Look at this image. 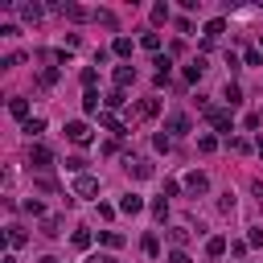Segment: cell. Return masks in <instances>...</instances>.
<instances>
[{"label":"cell","mask_w":263,"mask_h":263,"mask_svg":"<svg viewBox=\"0 0 263 263\" xmlns=\"http://www.w3.org/2000/svg\"><path fill=\"white\" fill-rule=\"evenodd\" d=\"M9 111H13L17 119H29V99H21V95H17V99H9Z\"/></svg>","instance_id":"9c48e42d"},{"label":"cell","mask_w":263,"mask_h":263,"mask_svg":"<svg viewBox=\"0 0 263 263\" xmlns=\"http://www.w3.org/2000/svg\"><path fill=\"white\" fill-rule=\"evenodd\" d=\"M21 17H25V21H37L41 9H37V5H21Z\"/></svg>","instance_id":"83f0119b"},{"label":"cell","mask_w":263,"mask_h":263,"mask_svg":"<svg viewBox=\"0 0 263 263\" xmlns=\"http://www.w3.org/2000/svg\"><path fill=\"white\" fill-rule=\"evenodd\" d=\"M66 140H70V144H91V127L82 119H70V123H66Z\"/></svg>","instance_id":"7a4b0ae2"},{"label":"cell","mask_w":263,"mask_h":263,"mask_svg":"<svg viewBox=\"0 0 263 263\" xmlns=\"http://www.w3.org/2000/svg\"><path fill=\"white\" fill-rule=\"evenodd\" d=\"M0 263H17V259H13V255H5V259H0Z\"/></svg>","instance_id":"e575fe53"},{"label":"cell","mask_w":263,"mask_h":263,"mask_svg":"<svg viewBox=\"0 0 263 263\" xmlns=\"http://www.w3.org/2000/svg\"><path fill=\"white\" fill-rule=\"evenodd\" d=\"M140 46H144L148 54H156V50H160V33H144V37H140Z\"/></svg>","instance_id":"d6986e66"},{"label":"cell","mask_w":263,"mask_h":263,"mask_svg":"<svg viewBox=\"0 0 263 263\" xmlns=\"http://www.w3.org/2000/svg\"><path fill=\"white\" fill-rule=\"evenodd\" d=\"M214 148H218V140H214V136H202V140H197V152H206V156H210Z\"/></svg>","instance_id":"d4e9b609"},{"label":"cell","mask_w":263,"mask_h":263,"mask_svg":"<svg viewBox=\"0 0 263 263\" xmlns=\"http://www.w3.org/2000/svg\"><path fill=\"white\" fill-rule=\"evenodd\" d=\"M25 243H29L25 230H21V226H9V247H25Z\"/></svg>","instance_id":"2e32d148"},{"label":"cell","mask_w":263,"mask_h":263,"mask_svg":"<svg viewBox=\"0 0 263 263\" xmlns=\"http://www.w3.org/2000/svg\"><path fill=\"white\" fill-rule=\"evenodd\" d=\"M58 82V70H41V86H54Z\"/></svg>","instance_id":"1f68e13d"},{"label":"cell","mask_w":263,"mask_h":263,"mask_svg":"<svg viewBox=\"0 0 263 263\" xmlns=\"http://www.w3.org/2000/svg\"><path fill=\"white\" fill-rule=\"evenodd\" d=\"M127 82H136V70H132V66H119V70H115V86L123 91Z\"/></svg>","instance_id":"8fae6325"},{"label":"cell","mask_w":263,"mask_h":263,"mask_svg":"<svg viewBox=\"0 0 263 263\" xmlns=\"http://www.w3.org/2000/svg\"><path fill=\"white\" fill-rule=\"evenodd\" d=\"M185 189H189V193H206V189H210L206 173H189V177H185Z\"/></svg>","instance_id":"5b68a950"},{"label":"cell","mask_w":263,"mask_h":263,"mask_svg":"<svg viewBox=\"0 0 263 263\" xmlns=\"http://www.w3.org/2000/svg\"><path fill=\"white\" fill-rule=\"evenodd\" d=\"M152 214L164 218V214H169V202H164V197H156V202H152Z\"/></svg>","instance_id":"4dcf8cb0"},{"label":"cell","mask_w":263,"mask_h":263,"mask_svg":"<svg viewBox=\"0 0 263 263\" xmlns=\"http://www.w3.org/2000/svg\"><path fill=\"white\" fill-rule=\"evenodd\" d=\"M127 169L136 173V177H152V164L148 160H127Z\"/></svg>","instance_id":"e0dca14e"},{"label":"cell","mask_w":263,"mask_h":263,"mask_svg":"<svg viewBox=\"0 0 263 263\" xmlns=\"http://www.w3.org/2000/svg\"><path fill=\"white\" fill-rule=\"evenodd\" d=\"M82 111L86 115H103V111H99V91H86L82 95Z\"/></svg>","instance_id":"ba28073f"},{"label":"cell","mask_w":263,"mask_h":263,"mask_svg":"<svg viewBox=\"0 0 263 263\" xmlns=\"http://www.w3.org/2000/svg\"><path fill=\"white\" fill-rule=\"evenodd\" d=\"M239 103H243V91L230 82V86H226V107H239Z\"/></svg>","instance_id":"44dd1931"},{"label":"cell","mask_w":263,"mask_h":263,"mask_svg":"<svg viewBox=\"0 0 263 263\" xmlns=\"http://www.w3.org/2000/svg\"><path fill=\"white\" fill-rule=\"evenodd\" d=\"M70 243H74L78 251H86V247H91V230H74V239H70Z\"/></svg>","instance_id":"7402d4cb"},{"label":"cell","mask_w":263,"mask_h":263,"mask_svg":"<svg viewBox=\"0 0 263 263\" xmlns=\"http://www.w3.org/2000/svg\"><path fill=\"white\" fill-rule=\"evenodd\" d=\"M95 78H99V70H95V66H86V70H82V86L95 91Z\"/></svg>","instance_id":"484cf974"},{"label":"cell","mask_w":263,"mask_h":263,"mask_svg":"<svg viewBox=\"0 0 263 263\" xmlns=\"http://www.w3.org/2000/svg\"><path fill=\"white\" fill-rule=\"evenodd\" d=\"M169 239H173V243H177V251H181V247L189 243V230H185V226H173V230H169Z\"/></svg>","instance_id":"ac0fdd59"},{"label":"cell","mask_w":263,"mask_h":263,"mask_svg":"<svg viewBox=\"0 0 263 263\" xmlns=\"http://www.w3.org/2000/svg\"><path fill=\"white\" fill-rule=\"evenodd\" d=\"M74 189H78V193H82V197H91V193H99V181H95V177H91V173H82V177H78V181H74Z\"/></svg>","instance_id":"8992f818"},{"label":"cell","mask_w":263,"mask_h":263,"mask_svg":"<svg viewBox=\"0 0 263 263\" xmlns=\"http://www.w3.org/2000/svg\"><path fill=\"white\" fill-rule=\"evenodd\" d=\"M99 123H103V127H111L115 136H123V123H119V119H115L111 111H103V115H99Z\"/></svg>","instance_id":"9a60e30c"},{"label":"cell","mask_w":263,"mask_h":263,"mask_svg":"<svg viewBox=\"0 0 263 263\" xmlns=\"http://www.w3.org/2000/svg\"><path fill=\"white\" fill-rule=\"evenodd\" d=\"M29 164H33V169H54V152L46 144H33L29 148Z\"/></svg>","instance_id":"6da1fadb"},{"label":"cell","mask_w":263,"mask_h":263,"mask_svg":"<svg viewBox=\"0 0 263 263\" xmlns=\"http://www.w3.org/2000/svg\"><path fill=\"white\" fill-rule=\"evenodd\" d=\"M206 115H210V123L222 132V136H230V132H235V123H230V111H222V107H210Z\"/></svg>","instance_id":"3957f363"},{"label":"cell","mask_w":263,"mask_h":263,"mask_svg":"<svg viewBox=\"0 0 263 263\" xmlns=\"http://www.w3.org/2000/svg\"><path fill=\"white\" fill-rule=\"evenodd\" d=\"M115 54L127 58V54H132V41H127V37H115Z\"/></svg>","instance_id":"f546056e"},{"label":"cell","mask_w":263,"mask_h":263,"mask_svg":"<svg viewBox=\"0 0 263 263\" xmlns=\"http://www.w3.org/2000/svg\"><path fill=\"white\" fill-rule=\"evenodd\" d=\"M103 103H107V107H123V91H119V86H115V91H111V95H107V99H103Z\"/></svg>","instance_id":"4316f807"},{"label":"cell","mask_w":263,"mask_h":263,"mask_svg":"<svg viewBox=\"0 0 263 263\" xmlns=\"http://www.w3.org/2000/svg\"><path fill=\"white\" fill-rule=\"evenodd\" d=\"M140 247H144V255H148V259H156V255H160V239H156V235H144V243H140Z\"/></svg>","instance_id":"4fadbf2b"},{"label":"cell","mask_w":263,"mask_h":263,"mask_svg":"<svg viewBox=\"0 0 263 263\" xmlns=\"http://www.w3.org/2000/svg\"><path fill=\"white\" fill-rule=\"evenodd\" d=\"M169 132L173 136H185L189 132V115H169Z\"/></svg>","instance_id":"30bf717a"},{"label":"cell","mask_w":263,"mask_h":263,"mask_svg":"<svg viewBox=\"0 0 263 263\" xmlns=\"http://www.w3.org/2000/svg\"><path fill=\"white\" fill-rule=\"evenodd\" d=\"M41 127H46V119H41V115H33V119H25V132H29V136H37Z\"/></svg>","instance_id":"603a6c76"},{"label":"cell","mask_w":263,"mask_h":263,"mask_svg":"<svg viewBox=\"0 0 263 263\" xmlns=\"http://www.w3.org/2000/svg\"><path fill=\"white\" fill-rule=\"evenodd\" d=\"M119 210H123V214H140V210H144V197H140V193L119 197Z\"/></svg>","instance_id":"277c9868"},{"label":"cell","mask_w":263,"mask_h":263,"mask_svg":"<svg viewBox=\"0 0 263 263\" xmlns=\"http://www.w3.org/2000/svg\"><path fill=\"white\" fill-rule=\"evenodd\" d=\"M99 243H107V247H123V235H119V230H99Z\"/></svg>","instance_id":"7c38bea8"},{"label":"cell","mask_w":263,"mask_h":263,"mask_svg":"<svg viewBox=\"0 0 263 263\" xmlns=\"http://www.w3.org/2000/svg\"><path fill=\"white\" fill-rule=\"evenodd\" d=\"M202 74H206V58H193V62L185 66V78H189V82H197Z\"/></svg>","instance_id":"52a82bcc"},{"label":"cell","mask_w":263,"mask_h":263,"mask_svg":"<svg viewBox=\"0 0 263 263\" xmlns=\"http://www.w3.org/2000/svg\"><path fill=\"white\" fill-rule=\"evenodd\" d=\"M152 21H156V25L169 21V5H156V9H152Z\"/></svg>","instance_id":"f1b7e54d"},{"label":"cell","mask_w":263,"mask_h":263,"mask_svg":"<svg viewBox=\"0 0 263 263\" xmlns=\"http://www.w3.org/2000/svg\"><path fill=\"white\" fill-rule=\"evenodd\" d=\"M255 148H259V156H263V136H259V144H255Z\"/></svg>","instance_id":"d590c367"},{"label":"cell","mask_w":263,"mask_h":263,"mask_svg":"<svg viewBox=\"0 0 263 263\" xmlns=\"http://www.w3.org/2000/svg\"><path fill=\"white\" fill-rule=\"evenodd\" d=\"M222 29H226V21H222V17H214V21L206 25V41H214V37H218V33H222Z\"/></svg>","instance_id":"ffe728a7"},{"label":"cell","mask_w":263,"mask_h":263,"mask_svg":"<svg viewBox=\"0 0 263 263\" xmlns=\"http://www.w3.org/2000/svg\"><path fill=\"white\" fill-rule=\"evenodd\" d=\"M86 263H115V259H111V255H91Z\"/></svg>","instance_id":"836d02e7"},{"label":"cell","mask_w":263,"mask_h":263,"mask_svg":"<svg viewBox=\"0 0 263 263\" xmlns=\"http://www.w3.org/2000/svg\"><path fill=\"white\" fill-rule=\"evenodd\" d=\"M41 235H50V239L62 235V230H58V218H46V222H41Z\"/></svg>","instance_id":"cb8c5ba5"},{"label":"cell","mask_w":263,"mask_h":263,"mask_svg":"<svg viewBox=\"0 0 263 263\" xmlns=\"http://www.w3.org/2000/svg\"><path fill=\"white\" fill-rule=\"evenodd\" d=\"M222 251H226V239H222V235H214V239L206 243V255H210V259H218Z\"/></svg>","instance_id":"5bb4252c"},{"label":"cell","mask_w":263,"mask_h":263,"mask_svg":"<svg viewBox=\"0 0 263 263\" xmlns=\"http://www.w3.org/2000/svg\"><path fill=\"white\" fill-rule=\"evenodd\" d=\"M169 263H193V259H189L185 251H173V255H169Z\"/></svg>","instance_id":"d6a6232c"}]
</instances>
